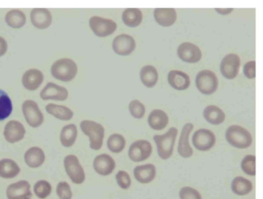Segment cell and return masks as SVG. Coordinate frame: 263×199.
<instances>
[{
  "instance_id": "cell-1",
  "label": "cell",
  "mask_w": 263,
  "mask_h": 199,
  "mask_svg": "<svg viewBox=\"0 0 263 199\" xmlns=\"http://www.w3.org/2000/svg\"><path fill=\"white\" fill-rule=\"evenodd\" d=\"M77 71L76 63L68 58L59 59L54 62L51 67V73L52 76L64 82H69L73 79Z\"/></svg>"
},
{
  "instance_id": "cell-2",
  "label": "cell",
  "mask_w": 263,
  "mask_h": 199,
  "mask_svg": "<svg viewBox=\"0 0 263 199\" xmlns=\"http://www.w3.org/2000/svg\"><path fill=\"white\" fill-rule=\"evenodd\" d=\"M225 136L230 145L239 149L247 148L252 143V137L249 131L237 125L230 126L226 131Z\"/></svg>"
},
{
  "instance_id": "cell-3",
  "label": "cell",
  "mask_w": 263,
  "mask_h": 199,
  "mask_svg": "<svg viewBox=\"0 0 263 199\" xmlns=\"http://www.w3.org/2000/svg\"><path fill=\"white\" fill-rule=\"evenodd\" d=\"M83 133L89 136L90 147L95 150L102 146L105 130L100 124L90 120H83L80 124Z\"/></svg>"
},
{
  "instance_id": "cell-4",
  "label": "cell",
  "mask_w": 263,
  "mask_h": 199,
  "mask_svg": "<svg viewBox=\"0 0 263 199\" xmlns=\"http://www.w3.org/2000/svg\"><path fill=\"white\" fill-rule=\"evenodd\" d=\"M177 133L178 130L175 127H171L165 133L154 136L158 154L162 159L167 160L172 155Z\"/></svg>"
},
{
  "instance_id": "cell-5",
  "label": "cell",
  "mask_w": 263,
  "mask_h": 199,
  "mask_svg": "<svg viewBox=\"0 0 263 199\" xmlns=\"http://www.w3.org/2000/svg\"><path fill=\"white\" fill-rule=\"evenodd\" d=\"M22 108L24 118L30 127L37 128L43 124L44 115L34 101H25L22 104Z\"/></svg>"
},
{
  "instance_id": "cell-6",
  "label": "cell",
  "mask_w": 263,
  "mask_h": 199,
  "mask_svg": "<svg viewBox=\"0 0 263 199\" xmlns=\"http://www.w3.org/2000/svg\"><path fill=\"white\" fill-rule=\"evenodd\" d=\"M218 84V78L212 71L203 70L196 76V87L203 94L208 95L214 93L217 89Z\"/></svg>"
},
{
  "instance_id": "cell-7",
  "label": "cell",
  "mask_w": 263,
  "mask_h": 199,
  "mask_svg": "<svg viewBox=\"0 0 263 199\" xmlns=\"http://www.w3.org/2000/svg\"><path fill=\"white\" fill-rule=\"evenodd\" d=\"M64 166L67 174L74 184H81L85 179L84 171L77 156L69 154L64 159Z\"/></svg>"
},
{
  "instance_id": "cell-8",
  "label": "cell",
  "mask_w": 263,
  "mask_h": 199,
  "mask_svg": "<svg viewBox=\"0 0 263 199\" xmlns=\"http://www.w3.org/2000/svg\"><path fill=\"white\" fill-rule=\"evenodd\" d=\"M89 23L90 27L94 33L100 37L110 35L117 28L116 23L112 19L98 16L91 17Z\"/></svg>"
},
{
  "instance_id": "cell-9",
  "label": "cell",
  "mask_w": 263,
  "mask_h": 199,
  "mask_svg": "<svg viewBox=\"0 0 263 199\" xmlns=\"http://www.w3.org/2000/svg\"><path fill=\"white\" fill-rule=\"evenodd\" d=\"M152 152V146L150 142L145 140H139L130 146L128 154L133 162H140L149 157Z\"/></svg>"
},
{
  "instance_id": "cell-10",
  "label": "cell",
  "mask_w": 263,
  "mask_h": 199,
  "mask_svg": "<svg viewBox=\"0 0 263 199\" xmlns=\"http://www.w3.org/2000/svg\"><path fill=\"white\" fill-rule=\"evenodd\" d=\"M192 143L197 149L201 151H208L215 145L216 136L210 130L200 129L194 133Z\"/></svg>"
},
{
  "instance_id": "cell-11",
  "label": "cell",
  "mask_w": 263,
  "mask_h": 199,
  "mask_svg": "<svg viewBox=\"0 0 263 199\" xmlns=\"http://www.w3.org/2000/svg\"><path fill=\"white\" fill-rule=\"evenodd\" d=\"M6 194L8 199H31L32 196L30 184L26 180H20L9 185Z\"/></svg>"
},
{
  "instance_id": "cell-12",
  "label": "cell",
  "mask_w": 263,
  "mask_h": 199,
  "mask_svg": "<svg viewBox=\"0 0 263 199\" xmlns=\"http://www.w3.org/2000/svg\"><path fill=\"white\" fill-rule=\"evenodd\" d=\"M240 65L238 55L230 53L226 55L220 64V71L223 76L228 79H233L237 75Z\"/></svg>"
},
{
  "instance_id": "cell-13",
  "label": "cell",
  "mask_w": 263,
  "mask_h": 199,
  "mask_svg": "<svg viewBox=\"0 0 263 199\" xmlns=\"http://www.w3.org/2000/svg\"><path fill=\"white\" fill-rule=\"evenodd\" d=\"M25 133L26 129L24 125L16 120L9 121L5 126L3 132L6 141L11 144L21 141Z\"/></svg>"
},
{
  "instance_id": "cell-14",
  "label": "cell",
  "mask_w": 263,
  "mask_h": 199,
  "mask_svg": "<svg viewBox=\"0 0 263 199\" xmlns=\"http://www.w3.org/2000/svg\"><path fill=\"white\" fill-rule=\"evenodd\" d=\"M112 48L115 53L120 55H127L135 49L136 42L130 35L121 34L115 37Z\"/></svg>"
},
{
  "instance_id": "cell-15",
  "label": "cell",
  "mask_w": 263,
  "mask_h": 199,
  "mask_svg": "<svg viewBox=\"0 0 263 199\" xmlns=\"http://www.w3.org/2000/svg\"><path fill=\"white\" fill-rule=\"evenodd\" d=\"M40 96L43 100L63 101L68 97V92L65 87L49 82L41 91Z\"/></svg>"
},
{
  "instance_id": "cell-16",
  "label": "cell",
  "mask_w": 263,
  "mask_h": 199,
  "mask_svg": "<svg viewBox=\"0 0 263 199\" xmlns=\"http://www.w3.org/2000/svg\"><path fill=\"white\" fill-rule=\"evenodd\" d=\"M177 54L181 59L187 63L198 62L201 57V51L199 48L189 42L181 44L178 47Z\"/></svg>"
},
{
  "instance_id": "cell-17",
  "label": "cell",
  "mask_w": 263,
  "mask_h": 199,
  "mask_svg": "<svg viewBox=\"0 0 263 199\" xmlns=\"http://www.w3.org/2000/svg\"><path fill=\"white\" fill-rule=\"evenodd\" d=\"M93 167L98 174L106 176L110 174L114 171L116 167V163L109 155L103 153L95 157Z\"/></svg>"
},
{
  "instance_id": "cell-18",
  "label": "cell",
  "mask_w": 263,
  "mask_h": 199,
  "mask_svg": "<svg viewBox=\"0 0 263 199\" xmlns=\"http://www.w3.org/2000/svg\"><path fill=\"white\" fill-rule=\"evenodd\" d=\"M193 127V125L191 123L185 124L182 128L179 137L178 152L181 156L184 158L191 157L193 153V150L189 142V135Z\"/></svg>"
},
{
  "instance_id": "cell-19",
  "label": "cell",
  "mask_w": 263,
  "mask_h": 199,
  "mask_svg": "<svg viewBox=\"0 0 263 199\" xmlns=\"http://www.w3.org/2000/svg\"><path fill=\"white\" fill-rule=\"evenodd\" d=\"M32 25L40 29L48 28L52 22V15L46 8H34L30 13Z\"/></svg>"
},
{
  "instance_id": "cell-20",
  "label": "cell",
  "mask_w": 263,
  "mask_h": 199,
  "mask_svg": "<svg viewBox=\"0 0 263 199\" xmlns=\"http://www.w3.org/2000/svg\"><path fill=\"white\" fill-rule=\"evenodd\" d=\"M43 79L44 75L41 71L35 68H31L23 74L22 82L26 89L34 90L39 87Z\"/></svg>"
},
{
  "instance_id": "cell-21",
  "label": "cell",
  "mask_w": 263,
  "mask_h": 199,
  "mask_svg": "<svg viewBox=\"0 0 263 199\" xmlns=\"http://www.w3.org/2000/svg\"><path fill=\"white\" fill-rule=\"evenodd\" d=\"M24 161L26 165L32 168L40 167L44 162L45 155L43 150L36 146L29 148L24 154Z\"/></svg>"
},
{
  "instance_id": "cell-22",
  "label": "cell",
  "mask_w": 263,
  "mask_h": 199,
  "mask_svg": "<svg viewBox=\"0 0 263 199\" xmlns=\"http://www.w3.org/2000/svg\"><path fill=\"white\" fill-rule=\"evenodd\" d=\"M134 174L138 182L147 184L152 182L155 177L156 167L152 164L137 166L134 169Z\"/></svg>"
},
{
  "instance_id": "cell-23",
  "label": "cell",
  "mask_w": 263,
  "mask_h": 199,
  "mask_svg": "<svg viewBox=\"0 0 263 199\" xmlns=\"http://www.w3.org/2000/svg\"><path fill=\"white\" fill-rule=\"evenodd\" d=\"M167 79L170 85L178 90L186 89L190 84L189 76L179 70H173L170 71Z\"/></svg>"
},
{
  "instance_id": "cell-24",
  "label": "cell",
  "mask_w": 263,
  "mask_h": 199,
  "mask_svg": "<svg viewBox=\"0 0 263 199\" xmlns=\"http://www.w3.org/2000/svg\"><path fill=\"white\" fill-rule=\"evenodd\" d=\"M156 21L163 27L172 25L177 18V13L174 8H156L154 11Z\"/></svg>"
},
{
  "instance_id": "cell-25",
  "label": "cell",
  "mask_w": 263,
  "mask_h": 199,
  "mask_svg": "<svg viewBox=\"0 0 263 199\" xmlns=\"http://www.w3.org/2000/svg\"><path fill=\"white\" fill-rule=\"evenodd\" d=\"M168 123V117L163 110L156 109L152 110L148 117L149 127L156 130L164 129Z\"/></svg>"
},
{
  "instance_id": "cell-26",
  "label": "cell",
  "mask_w": 263,
  "mask_h": 199,
  "mask_svg": "<svg viewBox=\"0 0 263 199\" xmlns=\"http://www.w3.org/2000/svg\"><path fill=\"white\" fill-rule=\"evenodd\" d=\"M21 169L14 160L3 158L0 160V177L10 179L16 177L20 172Z\"/></svg>"
},
{
  "instance_id": "cell-27",
  "label": "cell",
  "mask_w": 263,
  "mask_h": 199,
  "mask_svg": "<svg viewBox=\"0 0 263 199\" xmlns=\"http://www.w3.org/2000/svg\"><path fill=\"white\" fill-rule=\"evenodd\" d=\"M47 113L62 121H68L73 115V111L68 107L60 105L49 103L45 106Z\"/></svg>"
},
{
  "instance_id": "cell-28",
  "label": "cell",
  "mask_w": 263,
  "mask_h": 199,
  "mask_svg": "<svg viewBox=\"0 0 263 199\" xmlns=\"http://www.w3.org/2000/svg\"><path fill=\"white\" fill-rule=\"evenodd\" d=\"M78 130L76 126L70 124L64 126L60 133V142L65 147L72 146L77 137Z\"/></svg>"
},
{
  "instance_id": "cell-29",
  "label": "cell",
  "mask_w": 263,
  "mask_h": 199,
  "mask_svg": "<svg viewBox=\"0 0 263 199\" xmlns=\"http://www.w3.org/2000/svg\"><path fill=\"white\" fill-rule=\"evenodd\" d=\"M204 118L213 125H219L225 120V113L215 105H209L203 110Z\"/></svg>"
},
{
  "instance_id": "cell-30",
  "label": "cell",
  "mask_w": 263,
  "mask_h": 199,
  "mask_svg": "<svg viewBox=\"0 0 263 199\" xmlns=\"http://www.w3.org/2000/svg\"><path fill=\"white\" fill-rule=\"evenodd\" d=\"M142 13L138 8H129L122 13V18L124 23L127 26L135 27L142 21Z\"/></svg>"
},
{
  "instance_id": "cell-31",
  "label": "cell",
  "mask_w": 263,
  "mask_h": 199,
  "mask_svg": "<svg viewBox=\"0 0 263 199\" xmlns=\"http://www.w3.org/2000/svg\"><path fill=\"white\" fill-rule=\"evenodd\" d=\"M231 188L234 193L238 195H245L250 193L253 189L252 182L242 176L235 177L231 184Z\"/></svg>"
},
{
  "instance_id": "cell-32",
  "label": "cell",
  "mask_w": 263,
  "mask_h": 199,
  "mask_svg": "<svg viewBox=\"0 0 263 199\" xmlns=\"http://www.w3.org/2000/svg\"><path fill=\"white\" fill-rule=\"evenodd\" d=\"M140 75L142 83L148 88H152L155 86L158 78L156 69L152 65L143 67L141 69Z\"/></svg>"
},
{
  "instance_id": "cell-33",
  "label": "cell",
  "mask_w": 263,
  "mask_h": 199,
  "mask_svg": "<svg viewBox=\"0 0 263 199\" xmlns=\"http://www.w3.org/2000/svg\"><path fill=\"white\" fill-rule=\"evenodd\" d=\"M7 24L13 28H19L23 26L26 22V16L21 10L12 9L9 11L5 17Z\"/></svg>"
},
{
  "instance_id": "cell-34",
  "label": "cell",
  "mask_w": 263,
  "mask_h": 199,
  "mask_svg": "<svg viewBox=\"0 0 263 199\" xmlns=\"http://www.w3.org/2000/svg\"><path fill=\"white\" fill-rule=\"evenodd\" d=\"M12 111V104L8 94L0 89V121L7 118Z\"/></svg>"
},
{
  "instance_id": "cell-35",
  "label": "cell",
  "mask_w": 263,
  "mask_h": 199,
  "mask_svg": "<svg viewBox=\"0 0 263 199\" xmlns=\"http://www.w3.org/2000/svg\"><path fill=\"white\" fill-rule=\"evenodd\" d=\"M125 139L120 134L114 133L108 138L107 146L108 149L113 153H120L125 147Z\"/></svg>"
},
{
  "instance_id": "cell-36",
  "label": "cell",
  "mask_w": 263,
  "mask_h": 199,
  "mask_svg": "<svg viewBox=\"0 0 263 199\" xmlns=\"http://www.w3.org/2000/svg\"><path fill=\"white\" fill-rule=\"evenodd\" d=\"M51 185L46 180H39L37 181L33 186V192L35 195L42 199L48 196L51 192Z\"/></svg>"
},
{
  "instance_id": "cell-37",
  "label": "cell",
  "mask_w": 263,
  "mask_h": 199,
  "mask_svg": "<svg viewBox=\"0 0 263 199\" xmlns=\"http://www.w3.org/2000/svg\"><path fill=\"white\" fill-rule=\"evenodd\" d=\"M255 156L251 154L246 155L243 158L241 167L245 173L251 176L255 175Z\"/></svg>"
},
{
  "instance_id": "cell-38",
  "label": "cell",
  "mask_w": 263,
  "mask_h": 199,
  "mask_svg": "<svg viewBox=\"0 0 263 199\" xmlns=\"http://www.w3.org/2000/svg\"><path fill=\"white\" fill-rule=\"evenodd\" d=\"M128 109L131 115L135 118H141L145 114L144 105L137 99L133 100L129 103Z\"/></svg>"
},
{
  "instance_id": "cell-39",
  "label": "cell",
  "mask_w": 263,
  "mask_h": 199,
  "mask_svg": "<svg viewBox=\"0 0 263 199\" xmlns=\"http://www.w3.org/2000/svg\"><path fill=\"white\" fill-rule=\"evenodd\" d=\"M57 193L60 199H71L72 193L69 185L66 182H59L57 186Z\"/></svg>"
},
{
  "instance_id": "cell-40",
  "label": "cell",
  "mask_w": 263,
  "mask_h": 199,
  "mask_svg": "<svg viewBox=\"0 0 263 199\" xmlns=\"http://www.w3.org/2000/svg\"><path fill=\"white\" fill-rule=\"evenodd\" d=\"M180 199H201L200 193L195 189L189 186L182 187L179 191Z\"/></svg>"
},
{
  "instance_id": "cell-41",
  "label": "cell",
  "mask_w": 263,
  "mask_h": 199,
  "mask_svg": "<svg viewBox=\"0 0 263 199\" xmlns=\"http://www.w3.org/2000/svg\"><path fill=\"white\" fill-rule=\"evenodd\" d=\"M116 179L119 187L123 189H128L131 185L130 176L125 171H119L116 175Z\"/></svg>"
},
{
  "instance_id": "cell-42",
  "label": "cell",
  "mask_w": 263,
  "mask_h": 199,
  "mask_svg": "<svg viewBox=\"0 0 263 199\" xmlns=\"http://www.w3.org/2000/svg\"><path fill=\"white\" fill-rule=\"evenodd\" d=\"M243 72L245 76L248 78L255 77V62L254 61L247 62L244 66Z\"/></svg>"
},
{
  "instance_id": "cell-43",
  "label": "cell",
  "mask_w": 263,
  "mask_h": 199,
  "mask_svg": "<svg viewBox=\"0 0 263 199\" xmlns=\"http://www.w3.org/2000/svg\"><path fill=\"white\" fill-rule=\"evenodd\" d=\"M8 45L4 38L0 36V56H3L7 51Z\"/></svg>"
}]
</instances>
